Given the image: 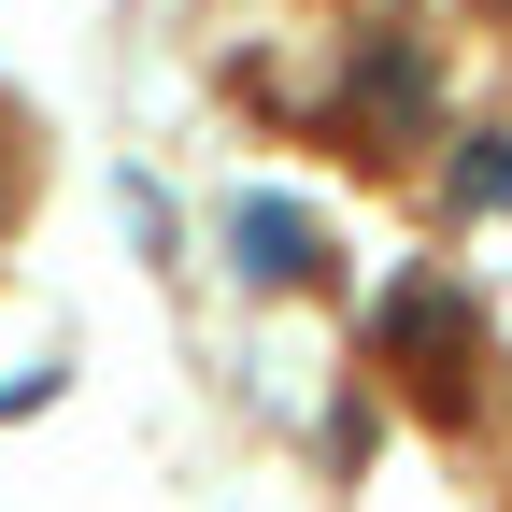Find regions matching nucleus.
<instances>
[{"mask_svg":"<svg viewBox=\"0 0 512 512\" xmlns=\"http://www.w3.org/2000/svg\"><path fill=\"white\" fill-rule=\"evenodd\" d=\"M512 200V143L484 128V143H456V214H498Z\"/></svg>","mask_w":512,"mask_h":512,"instance_id":"obj_2","label":"nucleus"},{"mask_svg":"<svg viewBox=\"0 0 512 512\" xmlns=\"http://www.w3.org/2000/svg\"><path fill=\"white\" fill-rule=\"evenodd\" d=\"M228 242H242V271H256V285H299V271H313V228H299L285 200H242Z\"/></svg>","mask_w":512,"mask_h":512,"instance_id":"obj_1","label":"nucleus"}]
</instances>
